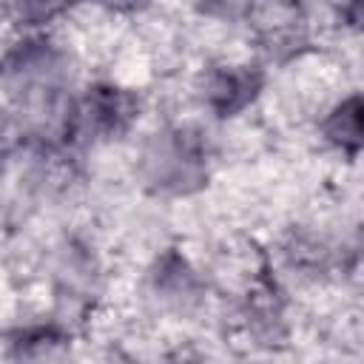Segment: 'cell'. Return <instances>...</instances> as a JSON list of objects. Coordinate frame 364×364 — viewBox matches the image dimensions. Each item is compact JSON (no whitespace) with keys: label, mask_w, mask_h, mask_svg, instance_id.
Returning <instances> with one entry per match:
<instances>
[{"label":"cell","mask_w":364,"mask_h":364,"mask_svg":"<svg viewBox=\"0 0 364 364\" xmlns=\"http://www.w3.org/2000/svg\"><path fill=\"white\" fill-rule=\"evenodd\" d=\"M139 179L159 196H191L210 179V145L193 125H168L151 134L139 154Z\"/></svg>","instance_id":"obj_1"},{"label":"cell","mask_w":364,"mask_h":364,"mask_svg":"<svg viewBox=\"0 0 364 364\" xmlns=\"http://www.w3.org/2000/svg\"><path fill=\"white\" fill-rule=\"evenodd\" d=\"M142 97L134 88L117 82H94L85 94L71 102L65 148L94 139H119L139 119Z\"/></svg>","instance_id":"obj_2"},{"label":"cell","mask_w":364,"mask_h":364,"mask_svg":"<svg viewBox=\"0 0 364 364\" xmlns=\"http://www.w3.org/2000/svg\"><path fill=\"white\" fill-rule=\"evenodd\" d=\"M242 14L259 43V48L284 63L304 51L307 46V17L299 3H250L242 6Z\"/></svg>","instance_id":"obj_3"},{"label":"cell","mask_w":364,"mask_h":364,"mask_svg":"<svg viewBox=\"0 0 364 364\" xmlns=\"http://www.w3.org/2000/svg\"><path fill=\"white\" fill-rule=\"evenodd\" d=\"M264 82L267 74L259 63H213L199 77V94L219 119H228L253 105Z\"/></svg>","instance_id":"obj_4"},{"label":"cell","mask_w":364,"mask_h":364,"mask_svg":"<svg viewBox=\"0 0 364 364\" xmlns=\"http://www.w3.org/2000/svg\"><path fill=\"white\" fill-rule=\"evenodd\" d=\"M245 318L262 347H282L287 341L284 299L267 262H262L259 273L250 282V290L245 296Z\"/></svg>","instance_id":"obj_5"},{"label":"cell","mask_w":364,"mask_h":364,"mask_svg":"<svg viewBox=\"0 0 364 364\" xmlns=\"http://www.w3.org/2000/svg\"><path fill=\"white\" fill-rule=\"evenodd\" d=\"M151 290L165 307L176 313H188L202 301L205 282L176 247H168L156 256L151 267Z\"/></svg>","instance_id":"obj_6"},{"label":"cell","mask_w":364,"mask_h":364,"mask_svg":"<svg viewBox=\"0 0 364 364\" xmlns=\"http://www.w3.org/2000/svg\"><path fill=\"white\" fill-rule=\"evenodd\" d=\"M361 117H364V102L361 94H350L341 102H336L327 117L318 122V131L324 136L327 145H333L336 151H341L350 162L358 159L364 136H361Z\"/></svg>","instance_id":"obj_7"},{"label":"cell","mask_w":364,"mask_h":364,"mask_svg":"<svg viewBox=\"0 0 364 364\" xmlns=\"http://www.w3.org/2000/svg\"><path fill=\"white\" fill-rule=\"evenodd\" d=\"M284 259L290 267L301 270V273H327L333 264V250L324 239H318L316 233L307 230H293L284 239Z\"/></svg>","instance_id":"obj_8"},{"label":"cell","mask_w":364,"mask_h":364,"mask_svg":"<svg viewBox=\"0 0 364 364\" xmlns=\"http://www.w3.org/2000/svg\"><path fill=\"white\" fill-rule=\"evenodd\" d=\"M65 11V6H43V3H23V6H14V14H17V23L23 26H40V23H48L54 14Z\"/></svg>","instance_id":"obj_9"}]
</instances>
